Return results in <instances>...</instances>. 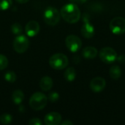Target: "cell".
Segmentation results:
<instances>
[{"mask_svg":"<svg viewBox=\"0 0 125 125\" xmlns=\"http://www.w3.org/2000/svg\"><path fill=\"white\" fill-rule=\"evenodd\" d=\"M63 19L70 23H75L81 18V11L76 4L70 3L64 5L60 11Z\"/></svg>","mask_w":125,"mask_h":125,"instance_id":"6da1fadb","label":"cell"},{"mask_svg":"<svg viewBox=\"0 0 125 125\" xmlns=\"http://www.w3.org/2000/svg\"><path fill=\"white\" fill-rule=\"evenodd\" d=\"M48 103L47 97L41 92L34 93L29 99V105L34 111H40L43 109Z\"/></svg>","mask_w":125,"mask_h":125,"instance_id":"7a4b0ae2","label":"cell"},{"mask_svg":"<svg viewBox=\"0 0 125 125\" xmlns=\"http://www.w3.org/2000/svg\"><path fill=\"white\" fill-rule=\"evenodd\" d=\"M69 64L68 58L63 53H55L49 59L50 66L55 70H63L67 67Z\"/></svg>","mask_w":125,"mask_h":125,"instance_id":"3957f363","label":"cell"},{"mask_svg":"<svg viewBox=\"0 0 125 125\" xmlns=\"http://www.w3.org/2000/svg\"><path fill=\"white\" fill-rule=\"evenodd\" d=\"M60 12L58 10L53 7L45 9L43 15L45 22L49 26H56L60 21Z\"/></svg>","mask_w":125,"mask_h":125,"instance_id":"277c9868","label":"cell"},{"mask_svg":"<svg viewBox=\"0 0 125 125\" xmlns=\"http://www.w3.org/2000/svg\"><path fill=\"white\" fill-rule=\"evenodd\" d=\"M100 59L102 62L106 64L114 63L117 59V53L116 51L111 48V47H105L103 48L99 53Z\"/></svg>","mask_w":125,"mask_h":125,"instance_id":"5b68a950","label":"cell"},{"mask_svg":"<svg viewBox=\"0 0 125 125\" xmlns=\"http://www.w3.org/2000/svg\"><path fill=\"white\" fill-rule=\"evenodd\" d=\"M111 32L114 34H123L125 33V18L122 17H116L113 18L109 25Z\"/></svg>","mask_w":125,"mask_h":125,"instance_id":"8992f818","label":"cell"},{"mask_svg":"<svg viewBox=\"0 0 125 125\" xmlns=\"http://www.w3.org/2000/svg\"><path fill=\"white\" fill-rule=\"evenodd\" d=\"M13 48L18 53L26 52L29 46V39L24 35H18L13 40Z\"/></svg>","mask_w":125,"mask_h":125,"instance_id":"52a82bcc","label":"cell"},{"mask_svg":"<svg viewBox=\"0 0 125 125\" xmlns=\"http://www.w3.org/2000/svg\"><path fill=\"white\" fill-rule=\"evenodd\" d=\"M65 44L67 48L70 51L73 53H75L78 51L82 47V41L76 35L70 34L68 35L65 39Z\"/></svg>","mask_w":125,"mask_h":125,"instance_id":"ba28073f","label":"cell"},{"mask_svg":"<svg viewBox=\"0 0 125 125\" xmlns=\"http://www.w3.org/2000/svg\"><path fill=\"white\" fill-rule=\"evenodd\" d=\"M81 34L83 37L86 39L92 38L95 33V29L94 26L89 22V18L86 15L83 16V24L81 27Z\"/></svg>","mask_w":125,"mask_h":125,"instance_id":"9c48e42d","label":"cell"},{"mask_svg":"<svg viewBox=\"0 0 125 125\" xmlns=\"http://www.w3.org/2000/svg\"><path fill=\"white\" fill-rule=\"evenodd\" d=\"M106 86L105 80L102 77H95L90 82V89L95 93L103 92Z\"/></svg>","mask_w":125,"mask_h":125,"instance_id":"30bf717a","label":"cell"},{"mask_svg":"<svg viewBox=\"0 0 125 125\" xmlns=\"http://www.w3.org/2000/svg\"><path fill=\"white\" fill-rule=\"evenodd\" d=\"M46 125H58L62 122V116L57 112L48 113L44 119Z\"/></svg>","mask_w":125,"mask_h":125,"instance_id":"8fae6325","label":"cell"},{"mask_svg":"<svg viewBox=\"0 0 125 125\" xmlns=\"http://www.w3.org/2000/svg\"><path fill=\"white\" fill-rule=\"evenodd\" d=\"M25 31L29 37H34L40 31V25L36 21H30L25 26Z\"/></svg>","mask_w":125,"mask_h":125,"instance_id":"7c38bea8","label":"cell"},{"mask_svg":"<svg viewBox=\"0 0 125 125\" xmlns=\"http://www.w3.org/2000/svg\"><path fill=\"white\" fill-rule=\"evenodd\" d=\"M53 80L51 77L49 76H44L41 78L40 81V87L42 91L47 92L51 89L53 87Z\"/></svg>","mask_w":125,"mask_h":125,"instance_id":"4fadbf2b","label":"cell"},{"mask_svg":"<svg viewBox=\"0 0 125 125\" xmlns=\"http://www.w3.org/2000/svg\"><path fill=\"white\" fill-rule=\"evenodd\" d=\"M82 53H83V57H85L86 59H94L97 56L98 52H97V48H95L94 47L88 46L83 48Z\"/></svg>","mask_w":125,"mask_h":125,"instance_id":"5bb4252c","label":"cell"},{"mask_svg":"<svg viewBox=\"0 0 125 125\" xmlns=\"http://www.w3.org/2000/svg\"><path fill=\"white\" fill-rule=\"evenodd\" d=\"M109 75L113 80H119L122 75V70L119 66L114 65L110 68Z\"/></svg>","mask_w":125,"mask_h":125,"instance_id":"9a60e30c","label":"cell"},{"mask_svg":"<svg viewBox=\"0 0 125 125\" xmlns=\"http://www.w3.org/2000/svg\"><path fill=\"white\" fill-rule=\"evenodd\" d=\"M12 100L16 105H20L24 100V94L21 90L17 89L12 92Z\"/></svg>","mask_w":125,"mask_h":125,"instance_id":"2e32d148","label":"cell"},{"mask_svg":"<svg viewBox=\"0 0 125 125\" xmlns=\"http://www.w3.org/2000/svg\"><path fill=\"white\" fill-rule=\"evenodd\" d=\"M64 78L67 81H73L75 79L76 77V71L75 70V68L73 67H68L64 74Z\"/></svg>","mask_w":125,"mask_h":125,"instance_id":"e0dca14e","label":"cell"},{"mask_svg":"<svg viewBox=\"0 0 125 125\" xmlns=\"http://www.w3.org/2000/svg\"><path fill=\"white\" fill-rule=\"evenodd\" d=\"M12 121V116L9 114H3L0 116V123L2 125H8Z\"/></svg>","mask_w":125,"mask_h":125,"instance_id":"ac0fdd59","label":"cell"},{"mask_svg":"<svg viewBox=\"0 0 125 125\" xmlns=\"http://www.w3.org/2000/svg\"><path fill=\"white\" fill-rule=\"evenodd\" d=\"M4 79L9 83H14L16 81V75L13 71H8L4 74Z\"/></svg>","mask_w":125,"mask_h":125,"instance_id":"d6986e66","label":"cell"},{"mask_svg":"<svg viewBox=\"0 0 125 125\" xmlns=\"http://www.w3.org/2000/svg\"><path fill=\"white\" fill-rule=\"evenodd\" d=\"M12 0H0V10H6L12 5Z\"/></svg>","mask_w":125,"mask_h":125,"instance_id":"ffe728a7","label":"cell"},{"mask_svg":"<svg viewBox=\"0 0 125 125\" xmlns=\"http://www.w3.org/2000/svg\"><path fill=\"white\" fill-rule=\"evenodd\" d=\"M22 30H23V29L20 23H15L12 24L11 26V31L15 34H20L22 32Z\"/></svg>","mask_w":125,"mask_h":125,"instance_id":"44dd1931","label":"cell"},{"mask_svg":"<svg viewBox=\"0 0 125 125\" xmlns=\"http://www.w3.org/2000/svg\"><path fill=\"white\" fill-rule=\"evenodd\" d=\"M8 65V59L7 58L3 55L0 54V70H4Z\"/></svg>","mask_w":125,"mask_h":125,"instance_id":"7402d4cb","label":"cell"},{"mask_svg":"<svg viewBox=\"0 0 125 125\" xmlns=\"http://www.w3.org/2000/svg\"><path fill=\"white\" fill-rule=\"evenodd\" d=\"M48 96V99L51 103H56L59 99V94L57 92H51Z\"/></svg>","mask_w":125,"mask_h":125,"instance_id":"603a6c76","label":"cell"},{"mask_svg":"<svg viewBox=\"0 0 125 125\" xmlns=\"http://www.w3.org/2000/svg\"><path fill=\"white\" fill-rule=\"evenodd\" d=\"M29 125H42V122L39 118H33L29 122Z\"/></svg>","mask_w":125,"mask_h":125,"instance_id":"cb8c5ba5","label":"cell"},{"mask_svg":"<svg viewBox=\"0 0 125 125\" xmlns=\"http://www.w3.org/2000/svg\"><path fill=\"white\" fill-rule=\"evenodd\" d=\"M117 60H118V62H121V63H122V62H125V56L124 55H121L120 56H117V59H116Z\"/></svg>","mask_w":125,"mask_h":125,"instance_id":"d4e9b609","label":"cell"},{"mask_svg":"<svg viewBox=\"0 0 125 125\" xmlns=\"http://www.w3.org/2000/svg\"><path fill=\"white\" fill-rule=\"evenodd\" d=\"M62 125H73V122H72L70 120H65L62 122L60 123Z\"/></svg>","mask_w":125,"mask_h":125,"instance_id":"484cf974","label":"cell"},{"mask_svg":"<svg viewBox=\"0 0 125 125\" xmlns=\"http://www.w3.org/2000/svg\"><path fill=\"white\" fill-rule=\"evenodd\" d=\"M29 0H16L17 2H18L19 4H25L26 2H28Z\"/></svg>","mask_w":125,"mask_h":125,"instance_id":"4316f807","label":"cell"},{"mask_svg":"<svg viewBox=\"0 0 125 125\" xmlns=\"http://www.w3.org/2000/svg\"><path fill=\"white\" fill-rule=\"evenodd\" d=\"M69 1L73 4H80V0H69Z\"/></svg>","mask_w":125,"mask_h":125,"instance_id":"83f0119b","label":"cell"},{"mask_svg":"<svg viewBox=\"0 0 125 125\" xmlns=\"http://www.w3.org/2000/svg\"><path fill=\"white\" fill-rule=\"evenodd\" d=\"M88 0H80V4H83L85 2H86Z\"/></svg>","mask_w":125,"mask_h":125,"instance_id":"f1b7e54d","label":"cell"}]
</instances>
